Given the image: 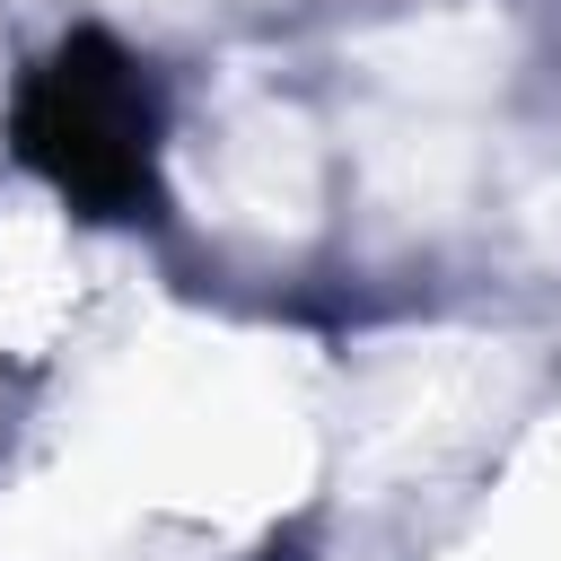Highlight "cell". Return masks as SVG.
Masks as SVG:
<instances>
[{
  "mask_svg": "<svg viewBox=\"0 0 561 561\" xmlns=\"http://www.w3.org/2000/svg\"><path fill=\"white\" fill-rule=\"evenodd\" d=\"M18 149L88 210L131 219L149 202V149H158V105L140 70L105 35H70L18 96Z\"/></svg>",
  "mask_w": 561,
  "mask_h": 561,
  "instance_id": "6da1fadb",
  "label": "cell"
}]
</instances>
